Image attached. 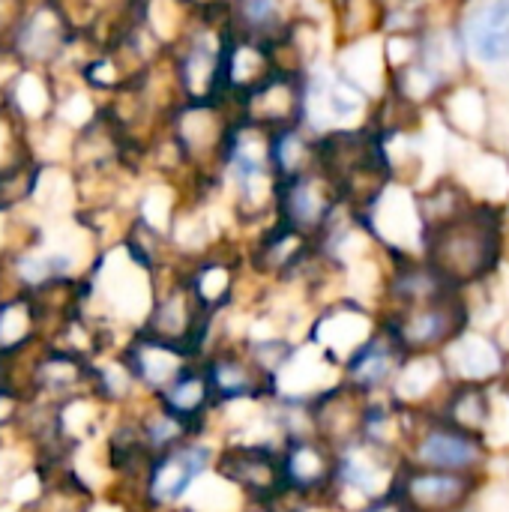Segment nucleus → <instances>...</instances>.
Listing matches in <instances>:
<instances>
[{"instance_id":"1","label":"nucleus","mask_w":509,"mask_h":512,"mask_svg":"<svg viewBox=\"0 0 509 512\" xmlns=\"http://www.w3.org/2000/svg\"><path fill=\"white\" fill-rule=\"evenodd\" d=\"M507 243V207L474 201L459 216L429 228L423 258L447 279V285L456 291H471L501 273Z\"/></svg>"},{"instance_id":"2","label":"nucleus","mask_w":509,"mask_h":512,"mask_svg":"<svg viewBox=\"0 0 509 512\" xmlns=\"http://www.w3.org/2000/svg\"><path fill=\"white\" fill-rule=\"evenodd\" d=\"M381 324L393 333L408 357L444 354L474 324V312L465 291H450L417 306L381 312Z\"/></svg>"},{"instance_id":"3","label":"nucleus","mask_w":509,"mask_h":512,"mask_svg":"<svg viewBox=\"0 0 509 512\" xmlns=\"http://www.w3.org/2000/svg\"><path fill=\"white\" fill-rule=\"evenodd\" d=\"M492 447L471 435L435 411H417L408 444H405V462L435 471H456V474H477L483 477L492 462Z\"/></svg>"},{"instance_id":"4","label":"nucleus","mask_w":509,"mask_h":512,"mask_svg":"<svg viewBox=\"0 0 509 512\" xmlns=\"http://www.w3.org/2000/svg\"><path fill=\"white\" fill-rule=\"evenodd\" d=\"M357 216L387 255H423L429 225L420 207V189L390 180Z\"/></svg>"},{"instance_id":"5","label":"nucleus","mask_w":509,"mask_h":512,"mask_svg":"<svg viewBox=\"0 0 509 512\" xmlns=\"http://www.w3.org/2000/svg\"><path fill=\"white\" fill-rule=\"evenodd\" d=\"M216 450L201 438H192L174 450H165L150 459L141 492H138V507L144 512L174 510L183 507L189 492L213 471Z\"/></svg>"},{"instance_id":"6","label":"nucleus","mask_w":509,"mask_h":512,"mask_svg":"<svg viewBox=\"0 0 509 512\" xmlns=\"http://www.w3.org/2000/svg\"><path fill=\"white\" fill-rule=\"evenodd\" d=\"M213 471L231 483L246 504H282L288 498L282 444L273 441H234L216 450Z\"/></svg>"},{"instance_id":"7","label":"nucleus","mask_w":509,"mask_h":512,"mask_svg":"<svg viewBox=\"0 0 509 512\" xmlns=\"http://www.w3.org/2000/svg\"><path fill=\"white\" fill-rule=\"evenodd\" d=\"M345 207L342 189L324 168H312L279 183L276 219L312 240H318Z\"/></svg>"},{"instance_id":"8","label":"nucleus","mask_w":509,"mask_h":512,"mask_svg":"<svg viewBox=\"0 0 509 512\" xmlns=\"http://www.w3.org/2000/svg\"><path fill=\"white\" fill-rule=\"evenodd\" d=\"M201 366L219 408L276 399V378L258 366V360L246 351L243 342H222L210 348L201 357Z\"/></svg>"},{"instance_id":"9","label":"nucleus","mask_w":509,"mask_h":512,"mask_svg":"<svg viewBox=\"0 0 509 512\" xmlns=\"http://www.w3.org/2000/svg\"><path fill=\"white\" fill-rule=\"evenodd\" d=\"M339 450L315 432H294L282 441L285 489L291 501L300 504H333Z\"/></svg>"},{"instance_id":"10","label":"nucleus","mask_w":509,"mask_h":512,"mask_svg":"<svg viewBox=\"0 0 509 512\" xmlns=\"http://www.w3.org/2000/svg\"><path fill=\"white\" fill-rule=\"evenodd\" d=\"M453 27L477 75L509 66V0H462Z\"/></svg>"},{"instance_id":"11","label":"nucleus","mask_w":509,"mask_h":512,"mask_svg":"<svg viewBox=\"0 0 509 512\" xmlns=\"http://www.w3.org/2000/svg\"><path fill=\"white\" fill-rule=\"evenodd\" d=\"M393 492L414 512H468L483 492V477L402 462Z\"/></svg>"},{"instance_id":"12","label":"nucleus","mask_w":509,"mask_h":512,"mask_svg":"<svg viewBox=\"0 0 509 512\" xmlns=\"http://www.w3.org/2000/svg\"><path fill=\"white\" fill-rule=\"evenodd\" d=\"M492 96L495 93L489 90V84L477 72H471L444 90L432 114L459 141L492 144V132L498 126V108Z\"/></svg>"},{"instance_id":"13","label":"nucleus","mask_w":509,"mask_h":512,"mask_svg":"<svg viewBox=\"0 0 509 512\" xmlns=\"http://www.w3.org/2000/svg\"><path fill=\"white\" fill-rule=\"evenodd\" d=\"M381 327V312L351 300V297H339L327 306H321L309 324L306 339L315 342L321 351H327L336 363L345 366V360Z\"/></svg>"},{"instance_id":"14","label":"nucleus","mask_w":509,"mask_h":512,"mask_svg":"<svg viewBox=\"0 0 509 512\" xmlns=\"http://www.w3.org/2000/svg\"><path fill=\"white\" fill-rule=\"evenodd\" d=\"M234 111L240 120L255 123L267 132L297 126L306 117V75L276 69L252 93L234 102Z\"/></svg>"},{"instance_id":"15","label":"nucleus","mask_w":509,"mask_h":512,"mask_svg":"<svg viewBox=\"0 0 509 512\" xmlns=\"http://www.w3.org/2000/svg\"><path fill=\"white\" fill-rule=\"evenodd\" d=\"M117 354L126 363V369L132 372V378L144 396H159L186 366H192L198 360L186 348L156 339L144 330H135Z\"/></svg>"},{"instance_id":"16","label":"nucleus","mask_w":509,"mask_h":512,"mask_svg":"<svg viewBox=\"0 0 509 512\" xmlns=\"http://www.w3.org/2000/svg\"><path fill=\"white\" fill-rule=\"evenodd\" d=\"M408 354L381 324L342 366V381L363 396H384L393 390Z\"/></svg>"},{"instance_id":"17","label":"nucleus","mask_w":509,"mask_h":512,"mask_svg":"<svg viewBox=\"0 0 509 512\" xmlns=\"http://www.w3.org/2000/svg\"><path fill=\"white\" fill-rule=\"evenodd\" d=\"M450 381H477V384H498L507 378L509 351L498 336L477 330L474 324L441 354Z\"/></svg>"},{"instance_id":"18","label":"nucleus","mask_w":509,"mask_h":512,"mask_svg":"<svg viewBox=\"0 0 509 512\" xmlns=\"http://www.w3.org/2000/svg\"><path fill=\"white\" fill-rule=\"evenodd\" d=\"M300 15L297 0H225V21L231 36L258 42H279L294 18Z\"/></svg>"},{"instance_id":"19","label":"nucleus","mask_w":509,"mask_h":512,"mask_svg":"<svg viewBox=\"0 0 509 512\" xmlns=\"http://www.w3.org/2000/svg\"><path fill=\"white\" fill-rule=\"evenodd\" d=\"M273 72H276V57L267 42L231 36L225 48V66H222V99L231 105L240 102Z\"/></svg>"},{"instance_id":"20","label":"nucleus","mask_w":509,"mask_h":512,"mask_svg":"<svg viewBox=\"0 0 509 512\" xmlns=\"http://www.w3.org/2000/svg\"><path fill=\"white\" fill-rule=\"evenodd\" d=\"M495 402H498V384H477V381H450L438 405L432 408L447 423L480 435L483 441L492 432L495 420Z\"/></svg>"},{"instance_id":"21","label":"nucleus","mask_w":509,"mask_h":512,"mask_svg":"<svg viewBox=\"0 0 509 512\" xmlns=\"http://www.w3.org/2000/svg\"><path fill=\"white\" fill-rule=\"evenodd\" d=\"M165 411L177 414L180 420L198 426L201 432H207L210 426V417L216 414V399H213V390H210V381L204 375V366L201 360H195L192 366H186L159 396H153Z\"/></svg>"},{"instance_id":"22","label":"nucleus","mask_w":509,"mask_h":512,"mask_svg":"<svg viewBox=\"0 0 509 512\" xmlns=\"http://www.w3.org/2000/svg\"><path fill=\"white\" fill-rule=\"evenodd\" d=\"M270 159L279 180L318 168V132H312L306 123L270 132Z\"/></svg>"},{"instance_id":"23","label":"nucleus","mask_w":509,"mask_h":512,"mask_svg":"<svg viewBox=\"0 0 509 512\" xmlns=\"http://www.w3.org/2000/svg\"><path fill=\"white\" fill-rule=\"evenodd\" d=\"M354 512H414L393 489L387 492V495H381V498H372V501H366V504H360Z\"/></svg>"},{"instance_id":"24","label":"nucleus","mask_w":509,"mask_h":512,"mask_svg":"<svg viewBox=\"0 0 509 512\" xmlns=\"http://www.w3.org/2000/svg\"><path fill=\"white\" fill-rule=\"evenodd\" d=\"M6 444H9V441H0V483H3L6 477H9V474L3 471V456H6Z\"/></svg>"},{"instance_id":"25","label":"nucleus","mask_w":509,"mask_h":512,"mask_svg":"<svg viewBox=\"0 0 509 512\" xmlns=\"http://www.w3.org/2000/svg\"><path fill=\"white\" fill-rule=\"evenodd\" d=\"M0 384H6V360L0 357ZM9 387V384H6Z\"/></svg>"},{"instance_id":"26","label":"nucleus","mask_w":509,"mask_h":512,"mask_svg":"<svg viewBox=\"0 0 509 512\" xmlns=\"http://www.w3.org/2000/svg\"><path fill=\"white\" fill-rule=\"evenodd\" d=\"M504 384H507V387H509V369H507V378H504Z\"/></svg>"}]
</instances>
